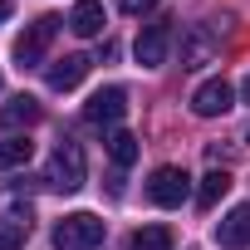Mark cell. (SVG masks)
<instances>
[{"label":"cell","instance_id":"obj_11","mask_svg":"<svg viewBox=\"0 0 250 250\" xmlns=\"http://www.w3.org/2000/svg\"><path fill=\"white\" fill-rule=\"evenodd\" d=\"M103 25H108V15H103V0H79V5L69 10V30H74V35H83V40L103 35Z\"/></svg>","mask_w":250,"mask_h":250},{"label":"cell","instance_id":"obj_7","mask_svg":"<svg viewBox=\"0 0 250 250\" xmlns=\"http://www.w3.org/2000/svg\"><path fill=\"white\" fill-rule=\"evenodd\" d=\"M216 49H221V40H216L211 25H187V35H182V69H201V64H211Z\"/></svg>","mask_w":250,"mask_h":250},{"label":"cell","instance_id":"obj_5","mask_svg":"<svg viewBox=\"0 0 250 250\" xmlns=\"http://www.w3.org/2000/svg\"><path fill=\"white\" fill-rule=\"evenodd\" d=\"M123 113H128V93H123L118 83H113V88H98V93L83 103V123H93V128H118Z\"/></svg>","mask_w":250,"mask_h":250},{"label":"cell","instance_id":"obj_13","mask_svg":"<svg viewBox=\"0 0 250 250\" xmlns=\"http://www.w3.org/2000/svg\"><path fill=\"white\" fill-rule=\"evenodd\" d=\"M25 235H30V206H15V211H10V221L0 226V250H20V245H25Z\"/></svg>","mask_w":250,"mask_h":250},{"label":"cell","instance_id":"obj_4","mask_svg":"<svg viewBox=\"0 0 250 250\" xmlns=\"http://www.w3.org/2000/svg\"><path fill=\"white\" fill-rule=\"evenodd\" d=\"M187 196H191V177H187L182 167H157V172H152V182H147V201H152V206L172 211V206H182Z\"/></svg>","mask_w":250,"mask_h":250},{"label":"cell","instance_id":"obj_3","mask_svg":"<svg viewBox=\"0 0 250 250\" xmlns=\"http://www.w3.org/2000/svg\"><path fill=\"white\" fill-rule=\"evenodd\" d=\"M83 177H88L83 147H79L74 138H64V143L54 147V157H49V187H59V191H79Z\"/></svg>","mask_w":250,"mask_h":250},{"label":"cell","instance_id":"obj_10","mask_svg":"<svg viewBox=\"0 0 250 250\" xmlns=\"http://www.w3.org/2000/svg\"><path fill=\"white\" fill-rule=\"evenodd\" d=\"M83 74H88V59H83V54H64L59 64H49V74H44V79H49V88H54V93H69V88H79V83H83Z\"/></svg>","mask_w":250,"mask_h":250},{"label":"cell","instance_id":"obj_20","mask_svg":"<svg viewBox=\"0 0 250 250\" xmlns=\"http://www.w3.org/2000/svg\"><path fill=\"white\" fill-rule=\"evenodd\" d=\"M245 98H250V74H245Z\"/></svg>","mask_w":250,"mask_h":250},{"label":"cell","instance_id":"obj_1","mask_svg":"<svg viewBox=\"0 0 250 250\" xmlns=\"http://www.w3.org/2000/svg\"><path fill=\"white\" fill-rule=\"evenodd\" d=\"M59 25H64L59 15H40L35 25H25V30L15 35V49H10V54H15V64H20V69H35V64L49 54V44H54Z\"/></svg>","mask_w":250,"mask_h":250},{"label":"cell","instance_id":"obj_15","mask_svg":"<svg viewBox=\"0 0 250 250\" xmlns=\"http://www.w3.org/2000/svg\"><path fill=\"white\" fill-rule=\"evenodd\" d=\"M10 123V128H30V123H40V103L30 98V93H20V98H10L5 103V113H0Z\"/></svg>","mask_w":250,"mask_h":250},{"label":"cell","instance_id":"obj_2","mask_svg":"<svg viewBox=\"0 0 250 250\" xmlns=\"http://www.w3.org/2000/svg\"><path fill=\"white\" fill-rule=\"evenodd\" d=\"M103 230L108 226L93 211H74V216H64L54 226V250H98L103 245Z\"/></svg>","mask_w":250,"mask_h":250},{"label":"cell","instance_id":"obj_12","mask_svg":"<svg viewBox=\"0 0 250 250\" xmlns=\"http://www.w3.org/2000/svg\"><path fill=\"white\" fill-rule=\"evenodd\" d=\"M226 191H230V172H226V167H216V172H206V177H201V187H196V206H201V211H211Z\"/></svg>","mask_w":250,"mask_h":250},{"label":"cell","instance_id":"obj_14","mask_svg":"<svg viewBox=\"0 0 250 250\" xmlns=\"http://www.w3.org/2000/svg\"><path fill=\"white\" fill-rule=\"evenodd\" d=\"M108 157H113V167H133L138 162V138L123 133V128H113L108 133Z\"/></svg>","mask_w":250,"mask_h":250},{"label":"cell","instance_id":"obj_21","mask_svg":"<svg viewBox=\"0 0 250 250\" xmlns=\"http://www.w3.org/2000/svg\"><path fill=\"white\" fill-rule=\"evenodd\" d=\"M245 143H250V128H245Z\"/></svg>","mask_w":250,"mask_h":250},{"label":"cell","instance_id":"obj_17","mask_svg":"<svg viewBox=\"0 0 250 250\" xmlns=\"http://www.w3.org/2000/svg\"><path fill=\"white\" fill-rule=\"evenodd\" d=\"M30 157H35V143H30V138H5V143H0V172L25 167Z\"/></svg>","mask_w":250,"mask_h":250},{"label":"cell","instance_id":"obj_9","mask_svg":"<svg viewBox=\"0 0 250 250\" xmlns=\"http://www.w3.org/2000/svg\"><path fill=\"white\" fill-rule=\"evenodd\" d=\"M216 240H221L226 250H245V245H250V201H240V206H230V211L221 216Z\"/></svg>","mask_w":250,"mask_h":250},{"label":"cell","instance_id":"obj_19","mask_svg":"<svg viewBox=\"0 0 250 250\" xmlns=\"http://www.w3.org/2000/svg\"><path fill=\"white\" fill-rule=\"evenodd\" d=\"M5 15H10V0H0V20H5Z\"/></svg>","mask_w":250,"mask_h":250},{"label":"cell","instance_id":"obj_6","mask_svg":"<svg viewBox=\"0 0 250 250\" xmlns=\"http://www.w3.org/2000/svg\"><path fill=\"white\" fill-rule=\"evenodd\" d=\"M167 49H172V25H167V20L147 25V30L138 35V44H133V54H138L143 69H162V64H167Z\"/></svg>","mask_w":250,"mask_h":250},{"label":"cell","instance_id":"obj_16","mask_svg":"<svg viewBox=\"0 0 250 250\" xmlns=\"http://www.w3.org/2000/svg\"><path fill=\"white\" fill-rule=\"evenodd\" d=\"M172 245H177V235L167 226H143V230H133V245L128 250H172Z\"/></svg>","mask_w":250,"mask_h":250},{"label":"cell","instance_id":"obj_18","mask_svg":"<svg viewBox=\"0 0 250 250\" xmlns=\"http://www.w3.org/2000/svg\"><path fill=\"white\" fill-rule=\"evenodd\" d=\"M123 5V15H147V10H157V0H118Z\"/></svg>","mask_w":250,"mask_h":250},{"label":"cell","instance_id":"obj_8","mask_svg":"<svg viewBox=\"0 0 250 250\" xmlns=\"http://www.w3.org/2000/svg\"><path fill=\"white\" fill-rule=\"evenodd\" d=\"M230 103H235V88H230L226 79H206V83L191 93V113H196V118H221Z\"/></svg>","mask_w":250,"mask_h":250}]
</instances>
